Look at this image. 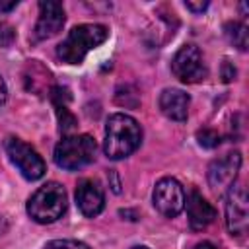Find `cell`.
Masks as SVG:
<instances>
[{"label":"cell","mask_w":249,"mask_h":249,"mask_svg":"<svg viewBox=\"0 0 249 249\" xmlns=\"http://www.w3.org/2000/svg\"><path fill=\"white\" fill-rule=\"evenodd\" d=\"M142 142V128L136 119L124 113H115L107 119L103 152L109 160H123L138 150Z\"/></svg>","instance_id":"6da1fadb"},{"label":"cell","mask_w":249,"mask_h":249,"mask_svg":"<svg viewBox=\"0 0 249 249\" xmlns=\"http://www.w3.org/2000/svg\"><path fill=\"white\" fill-rule=\"evenodd\" d=\"M109 37V29L101 23H82L70 29L66 39L56 47V56L66 64H80L86 54Z\"/></svg>","instance_id":"7a4b0ae2"},{"label":"cell","mask_w":249,"mask_h":249,"mask_svg":"<svg viewBox=\"0 0 249 249\" xmlns=\"http://www.w3.org/2000/svg\"><path fill=\"white\" fill-rule=\"evenodd\" d=\"M66 191L62 185L51 181L39 187L27 200V214L39 224L56 222L66 212Z\"/></svg>","instance_id":"3957f363"},{"label":"cell","mask_w":249,"mask_h":249,"mask_svg":"<svg viewBox=\"0 0 249 249\" xmlns=\"http://www.w3.org/2000/svg\"><path fill=\"white\" fill-rule=\"evenodd\" d=\"M97 144L89 134L64 136L54 148V163L62 169L74 171L86 167L95 160Z\"/></svg>","instance_id":"277c9868"},{"label":"cell","mask_w":249,"mask_h":249,"mask_svg":"<svg viewBox=\"0 0 249 249\" xmlns=\"http://www.w3.org/2000/svg\"><path fill=\"white\" fill-rule=\"evenodd\" d=\"M4 148H6V154H8L10 161L19 169V173L27 181H37L45 175V171H47L45 161L33 146L25 144L23 140H19L16 136H10L4 142Z\"/></svg>","instance_id":"5b68a950"},{"label":"cell","mask_w":249,"mask_h":249,"mask_svg":"<svg viewBox=\"0 0 249 249\" xmlns=\"http://www.w3.org/2000/svg\"><path fill=\"white\" fill-rule=\"evenodd\" d=\"M171 72L177 80L183 84H198L206 78L208 70L202 58V53L198 51L196 45H183L173 60H171Z\"/></svg>","instance_id":"8992f818"},{"label":"cell","mask_w":249,"mask_h":249,"mask_svg":"<svg viewBox=\"0 0 249 249\" xmlns=\"http://www.w3.org/2000/svg\"><path fill=\"white\" fill-rule=\"evenodd\" d=\"M226 226L231 235H243L249 226V196L243 183H231L226 195Z\"/></svg>","instance_id":"52a82bcc"},{"label":"cell","mask_w":249,"mask_h":249,"mask_svg":"<svg viewBox=\"0 0 249 249\" xmlns=\"http://www.w3.org/2000/svg\"><path fill=\"white\" fill-rule=\"evenodd\" d=\"M152 200H154V208L161 216L175 218L185 208V191L177 179L163 177L156 183L154 193H152Z\"/></svg>","instance_id":"ba28073f"},{"label":"cell","mask_w":249,"mask_h":249,"mask_svg":"<svg viewBox=\"0 0 249 249\" xmlns=\"http://www.w3.org/2000/svg\"><path fill=\"white\" fill-rule=\"evenodd\" d=\"M64 8L60 2L54 0H41L39 2V19L33 29V41H45L56 35L64 25Z\"/></svg>","instance_id":"9c48e42d"},{"label":"cell","mask_w":249,"mask_h":249,"mask_svg":"<svg viewBox=\"0 0 249 249\" xmlns=\"http://www.w3.org/2000/svg\"><path fill=\"white\" fill-rule=\"evenodd\" d=\"M241 167V156L239 152H230L218 160H214L208 167V183L212 189L220 191L235 183L237 171Z\"/></svg>","instance_id":"30bf717a"},{"label":"cell","mask_w":249,"mask_h":249,"mask_svg":"<svg viewBox=\"0 0 249 249\" xmlns=\"http://www.w3.org/2000/svg\"><path fill=\"white\" fill-rule=\"evenodd\" d=\"M76 204L80 212L88 218L101 214L105 206V195L95 179H80L76 185Z\"/></svg>","instance_id":"8fae6325"},{"label":"cell","mask_w":249,"mask_h":249,"mask_svg":"<svg viewBox=\"0 0 249 249\" xmlns=\"http://www.w3.org/2000/svg\"><path fill=\"white\" fill-rule=\"evenodd\" d=\"M185 204H187L189 224L193 230H204L206 226H210L214 222L216 210L198 191H191L189 198H185Z\"/></svg>","instance_id":"7c38bea8"},{"label":"cell","mask_w":249,"mask_h":249,"mask_svg":"<svg viewBox=\"0 0 249 249\" xmlns=\"http://www.w3.org/2000/svg\"><path fill=\"white\" fill-rule=\"evenodd\" d=\"M189 103H191L189 95L183 89H177V88H167L160 95V109H161V113L167 119L177 121V123L187 121Z\"/></svg>","instance_id":"4fadbf2b"},{"label":"cell","mask_w":249,"mask_h":249,"mask_svg":"<svg viewBox=\"0 0 249 249\" xmlns=\"http://www.w3.org/2000/svg\"><path fill=\"white\" fill-rule=\"evenodd\" d=\"M49 95H51V101H53V105H54V109H56L60 130H62V132H70V130H74V128H76V117L68 111V101H70V93H68V89L56 86V88L51 89Z\"/></svg>","instance_id":"5bb4252c"},{"label":"cell","mask_w":249,"mask_h":249,"mask_svg":"<svg viewBox=\"0 0 249 249\" xmlns=\"http://www.w3.org/2000/svg\"><path fill=\"white\" fill-rule=\"evenodd\" d=\"M226 37L230 39V43L233 47H237L239 51H247L249 47V29L245 23L241 21H230L226 23Z\"/></svg>","instance_id":"9a60e30c"},{"label":"cell","mask_w":249,"mask_h":249,"mask_svg":"<svg viewBox=\"0 0 249 249\" xmlns=\"http://www.w3.org/2000/svg\"><path fill=\"white\" fill-rule=\"evenodd\" d=\"M196 138H198V144H200L202 148H208V150H212V148H216V146L220 144V136H218V132L212 130V128H202V130H198V132H196Z\"/></svg>","instance_id":"2e32d148"},{"label":"cell","mask_w":249,"mask_h":249,"mask_svg":"<svg viewBox=\"0 0 249 249\" xmlns=\"http://www.w3.org/2000/svg\"><path fill=\"white\" fill-rule=\"evenodd\" d=\"M43 249H89V247L76 239H53Z\"/></svg>","instance_id":"e0dca14e"},{"label":"cell","mask_w":249,"mask_h":249,"mask_svg":"<svg viewBox=\"0 0 249 249\" xmlns=\"http://www.w3.org/2000/svg\"><path fill=\"white\" fill-rule=\"evenodd\" d=\"M16 39V29L10 23L0 21V47H10Z\"/></svg>","instance_id":"ac0fdd59"},{"label":"cell","mask_w":249,"mask_h":249,"mask_svg":"<svg viewBox=\"0 0 249 249\" xmlns=\"http://www.w3.org/2000/svg\"><path fill=\"white\" fill-rule=\"evenodd\" d=\"M222 78H224V82H231L235 78V68L228 60H224V64H222Z\"/></svg>","instance_id":"d6986e66"},{"label":"cell","mask_w":249,"mask_h":249,"mask_svg":"<svg viewBox=\"0 0 249 249\" xmlns=\"http://www.w3.org/2000/svg\"><path fill=\"white\" fill-rule=\"evenodd\" d=\"M185 6H187V10H191L195 14H200L208 8V2H185Z\"/></svg>","instance_id":"ffe728a7"},{"label":"cell","mask_w":249,"mask_h":249,"mask_svg":"<svg viewBox=\"0 0 249 249\" xmlns=\"http://www.w3.org/2000/svg\"><path fill=\"white\" fill-rule=\"evenodd\" d=\"M16 6H18V2H16V0H10V2H0V14L12 12Z\"/></svg>","instance_id":"44dd1931"},{"label":"cell","mask_w":249,"mask_h":249,"mask_svg":"<svg viewBox=\"0 0 249 249\" xmlns=\"http://www.w3.org/2000/svg\"><path fill=\"white\" fill-rule=\"evenodd\" d=\"M6 97H8V88H6V82H4L2 76H0V107L4 105Z\"/></svg>","instance_id":"7402d4cb"},{"label":"cell","mask_w":249,"mask_h":249,"mask_svg":"<svg viewBox=\"0 0 249 249\" xmlns=\"http://www.w3.org/2000/svg\"><path fill=\"white\" fill-rule=\"evenodd\" d=\"M191 249H216V247H214V243H210V241H200V243L193 245Z\"/></svg>","instance_id":"603a6c76"},{"label":"cell","mask_w":249,"mask_h":249,"mask_svg":"<svg viewBox=\"0 0 249 249\" xmlns=\"http://www.w3.org/2000/svg\"><path fill=\"white\" fill-rule=\"evenodd\" d=\"M130 249H150V247H146V245H134V247H130Z\"/></svg>","instance_id":"cb8c5ba5"}]
</instances>
